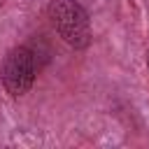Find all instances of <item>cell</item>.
<instances>
[{
  "label": "cell",
  "instance_id": "cell-2",
  "mask_svg": "<svg viewBox=\"0 0 149 149\" xmlns=\"http://www.w3.org/2000/svg\"><path fill=\"white\" fill-rule=\"evenodd\" d=\"M35 70H37L35 54L28 47L9 49L5 61H2V68H0V79H2L5 91L14 98L28 93L33 81H35Z\"/></svg>",
  "mask_w": 149,
  "mask_h": 149
},
{
  "label": "cell",
  "instance_id": "cell-4",
  "mask_svg": "<svg viewBox=\"0 0 149 149\" xmlns=\"http://www.w3.org/2000/svg\"><path fill=\"white\" fill-rule=\"evenodd\" d=\"M2 5H5V0H0V7H2Z\"/></svg>",
  "mask_w": 149,
  "mask_h": 149
},
{
  "label": "cell",
  "instance_id": "cell-1",
  "mask_svg": "<svg viewBox=\"0 0 149 149\" xmlns=\"http://www.w3.org/2000/svg\"><path fill=\"white\" fill-rule=\"evenodd\" d=\"M49 19L58 35L74 49H86L91 42V23L86 9L77 0H51Z\"/></svg>",
  "mask_w": 149,
  "mask_h": 149
},
{
  "label": "cell",
  "instance_id": "cell-3",
  "mask_svg": "<svg viewBox=\"0 0 149 149\" xmlns=\"http://www.w3.org/2000/svg\"><path fill=\"white\" fill-rule=\"evenodd\" d=\"M147 68H149V51H147Z\"/></svg>",
  "mask_w": 149,
  "mask_h": 149
}]
</instances>
